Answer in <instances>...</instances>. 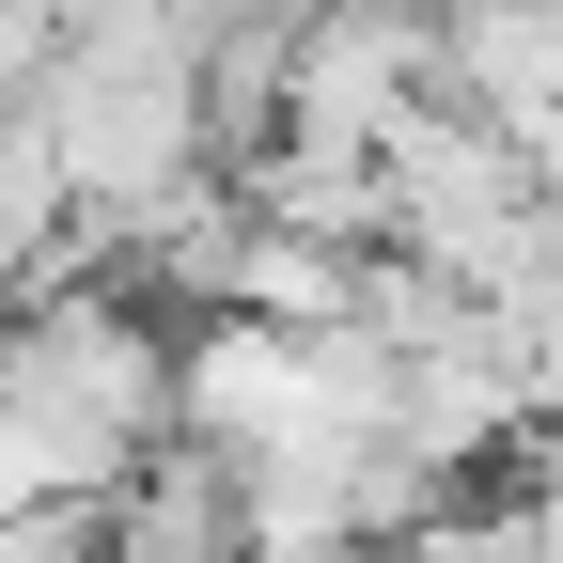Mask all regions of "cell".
<instances>
[{
    "mask_svg": "<svg viewBox=\"0 0 563 563\" xmlns=\"http://www.w3.org/2000/svg\"><path fill=\"white\" fill-rule=\"evenodd\" d=\"M110 548V501L95 485H47V501H0V563H95Z\"/></svg>",
    "mask_w": 563,
    "mask_h": 563,
    "instance_id": "obj_4",
    "label": "cell"
},
{
    "mask_svg": "<svg viewBox=\"0 0 563 563\" xmlns=\"http://www.w3.org/2000/svg\"><path fill=\"white\" fill-rule=\"evenodd\" d=\"M298 329H266V313H173V439L203 454H266V439H298Z\"/></svg>",
    "mask_w": 563,
    "mask_h": 563,
    "instance_id": "obj_2",
    "label": "cell"
},
{
    "mask_svg": "<svg viewBox=\"0 0 563 563\" xmlns=\"http://www.w3.org/2000/svg\"><path fill=\"white\" fill-rule=\"evenodd\" d=\"M235 188H251V220L329 235V251H376V235H391V173H376V141H266V157H235Z\"/></svg>",
    "mask_w": 563,
    "mask_h": 563,
    "instance_id": "obj_3",
    "label": "cell"
},
{
    "mask_svg": "<svg viewBox=\"0 0 563 563\" xmlns=\"http://www.w3.org/2000/svg\"><path fill=\"white\" fill-rule=\"evenodd\" d=\"M266 16H376V0H266Z\"/></svg>",
    "mask_w": 563,
    "mask_h": 563,
    "instance_id": "obj_5",
    "label": "cell"
},
{
    "mask_svg": "<svg viewBox=\"0 0 563 563\" xmlns=\"http://www.w3.org/2000/svg\"><path fill=\"white\" fill-rule=\"evenodd\" d=\"M282 141H376L407 95H439V32L422 0H376V16H282Z\"/></svg>",
    "mask_w": 563,
    "mask_h": 563,
    "instance_id": "obj_1",
    "label": "cell"
}]
</instances>
